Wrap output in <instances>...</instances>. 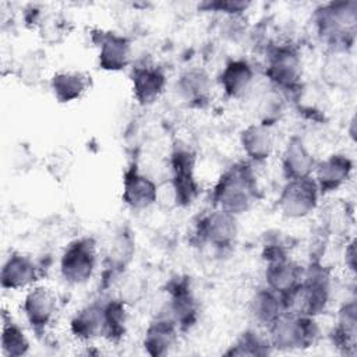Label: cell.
Masks as SVG:
<instances>
[{
  "label": "cell",
  "mask_w": 357,
  "mask_h": 357,
  "mask_svg": "<svg viewBox=\"0 0 357 357\" xmlns=\"http://www.w3.org/2000/svg\"><path fill=\"white\" fill-rule=\"evenodd\" d=\"M261 198V188L254 165L238 160L226 167L211 191L212 208L234 216L248 212Z\"/></svg>",
  "instance_id": "obj_1"
},
{
  "label": "cell",
  "mask_w": 357,
  "mask_h": 357,
  "mask_svg": "<svg viewBox=\"0 0 357 357\" xmlns=\"http://www.w3.org/2000/svg\"><path fill=\"white\" fill-rule=\"evenodd\" d=\"M317 36L328 52L349 53L357 32V1L337 0L318 6L312 14Z\"/></svg>",
  "instance_id": "obj_2"
},
{
  "label": "cell",
  "mask_w": 357,
  "mask_h": 357,
  "mask_svg": "<svg viewBox=\"0 0 357 357\" xmlns=\"http://www.w3.org/2000/svg\"><path fill=\"white\" fill-rule=\"evenodd\" d=\"M332 298V273L318 259L304 268V275L298 289L283 301L284 312L304 314L310 317H318L324 314Z\"/></svg>",
  "instance_id": "obj_3"
},
{
  "label": "cell",
  "mask_w": 357,
  "mask_h": 357,
  "mask_svg": "<svg viewBox=\"0 0 357 357\" xmlns=\"http://www.w3.org/2000/svg\"><path fill=\"white\" fill-rule=\"evenodd\" d=\"M264 74L271 86L279 93L296 98L303 88V57L300 49L291 42L268 46Z\"/></svg>",
  "instance_id": "obj_4"
},
{
  "label": "cell",
  "mask_w": 357,
  "mask_h": 357,
  "mask_svg": "<svg viewBox=\"0 0 357 357\" xmlns=\"http://www.w3.org/2000/svg\"><path fill=\"white\" fill-rule=\"evenodd\" d=\"M319 333L315 317L296 312H284L266 329L273 351L307 350L318 342Z\"/></svg>",
  "instance_id": "obj_5"
},
{
  "label": "cell",
  "mask_w": 357,
  "mask_h": 357,
  "mask_svg": "<svg viewBox=\"0 0 357 357\" xmlns=\"http://www.w3.org/2000/svg\"><path fill=\"white\" fill-rule=\"evenodd\" d=\"M98 266V244L91 236L71 240L60 255L59 271L61 279L70 286L88 283Z\"/></svg>",
  "instance_id": "obj_6"
},
{
  "label": "cell",
  "mask_w": 357,
  "mask_h": 357,
  "mask_svg": "<svg viewBox=\"0 0 357 357\" xmlns=\"http://www.w3.org/2000/svg\"><path fill=\"white\" fill-rule=\"evenodd\" d=\"M194 231L199 244L209 245L218 252H227L234 247L238 237L237 216L212 208L197 219Z\"/></svg>",
  "instance_id": "obj_7"
},
{
  "label": "cell",
  "mask_w": 357,
  "mask_h": 357,
  "mask_svg": "<svg viewBox=\"0 0 357 357\" xmlns=\"http://www.w3.org/2000/svg\"><path fill=\"white\" fill-rule=\"evenodd\" d=\"M166 304L160 312L170 317L181 333L191 331L199 318V303L185 275L170 279L166 284Z\"/></svg>",
  "instance_id": "obj_8"
},
{
  "label": "cell",
  "mask_w": 357,
  "mask_h": 357,
  "mask_svg": "<svg viewBox=\"0 0 357 357\" xmlns=\"http://www.w3.org/2000/svg\"><path fill=\"white\" fill-rule=\"evenodd\" d=\"M169 165L174 204L180 208H187L195 202L201 191L195 176V153L188 148L177 146L170 153Z\"/></svg>",
  "instance_id": "obj_9"
},
{
  "label": "cell",
  "mask_w": 357,
  "mask_h": 357,
  "mask_svg": "<svg viewBox=\"0 0 357 357\" xmlns=\"http://www.w3.org/2000/svg\"><path fill=\"white\" fill-rule=\"evenodd\" d=\"M319 190L312 176L304 178L286 180L279 197L278 208L284 218L304 219L310 216L319 204Z\"/></svg>",
  "instance_id": "obj_10"
},
{
  "label": "cell",
  "mask_w": 357,
  "mask_h": 357,
  "mask_svg": "<svg viewBox=\"0 0 357 357\" xmlns=\"http://www.w3.org/2000/svg\"><path fill=\"white\" fill-rule=\"evenodd\" d=\"M21 311L31 331L36 336H42L57 317L59 297L52 287L36 283L26 290Z\"/></svg>",
  "instance_id": "obj_11"
},
{
  "label": "cell",
  "mask_w": 357,
  "mask_h": 357,
  "mask_svg": "<svg viewBox=\"0 0 357 357\" xmlns=\"http://www.w3.org/2000/svg\"><path fill=\"white\" fill-rule=\"evenodd\" d=\"M91 39L98 47V67L102 71L119 73L131 64L132 43L128 36L114 31L93 29Z\"/></svg>",
  "instance_id": "obj_12"
},
{
  "label": "cell",
  "mask_w": 357,
  "mask_h": 357,
  "mask_svg": "<svg viewBox=\"0 0 357 357\" xmlns=\"http://www.w3.org/2000/svg\"><path fill=\"white\" fill-rule=\"evenodd\" d=\"M130 82L132 98L139 106L146 107L165 93L167 77L165 70L153 63H138L131 67Z\"/></svg>",
  "instance_id": "obj_13"
},
{
  "label": "cell",
  "mask_w": 357,
  "mask_h": 357,
  "mask_svg": "<svg viewBox=\"0 0 357 357\" xmlns=\"http://www.w3.org/2000/svg\"><path fill=\"white\" fill-rule=\"evenodd\" d=\"M40 268L31 255L22 251H11L0 269V286L3 290L29 289L38 283Z\"/></svg>",
  "instance_id": "obj_14"
},
{
  "label": "cell",
  "mask_w": 357,
  "mask_h": 357,
  "mask_svg": "<svg viewBox=\"0 0 357 357\" xmlns=\"http://www.w3.org/2000/svg\"><path fill=\"white\" fill-rule=\"evenodd\" d=\"M158 185L132 163L124 170L121 201L132 211H145L158 201Z\"/></svg>",
  "instance_id": "obj_15"
},
{
  "label": "cell",
  "mask_w": 357,
  "mask_h": 357,
  "mask_svg": "<svg viewBox=\"0 0 357 357\" xmlns=\"http://www.w3.org/2000/svg\"><path fill=\"white\" fill-rule=\"evenodd\" d=\"M354 170V162L346 153H332L318 160L312 173L321 197L340 190L350 178Z\"/></svg>",
  "instance_id": "obj_16"
},
{
  "label": "cell",
  "mask_w": 357,
  "mask_h": 357,
  "mask_svg": "<svg viewBox=\"0 0 357 357\" xmlns=\"http://www.w3.org/2000/svg\"><path fill=\"white\" fill-rule=\"evenodd\" d=\"M178 98L191 109H205L212 99V79L202 67H188L176 81Z\"/></svg>",
  "instance_id": "obj_17"
},
{
  "label": "cell",
  "mask_w": 357,
  "mask_h": 357,
  "mask_svg": "<svg viewBox=\"0 0 357 357\" xmlns=\"http://www.w3.org/2000/svg\"><path fill=\"white\" fill-rule=\"evenodd\" d=\"M255 70L245 59H230L218 75V84L223 95L230 100L245 98L254 85Z\"/></svg>",
  "instance_id": "obj_18"
},
{
  "label": "cell",
  "mask_w": 357,
  "mask_h": 357,
  "mask_svg": "<svg viewBox=\"0 0 357 357\" xmlns=\"http://www.w3.org/2000/svg\"><path fill=\"white\" fill-rule=\"evenodd\" d=\"M303 275L304 266L293 261L290 257L265 264V286L278 293L282 298V303L298 289L303 280Z\"/></svg>",
  "instance_id": "obj_19"
},
{
  "label": "cell",
  "mask_w": 357,
  "mask_h": 357,
  "mask_svg": "<svg viewBox=\"0 0 357 357\" xmlns=\"http://www.w3.org/2000/svg\"><path fill=\"white\" fill-rule=\"evenodd\" d=\"M180 329L177 324L163 312H159L146 326L142 347L151 357L169 354L178 342Z\"/></svg>",
  "instance_id": "obj_20"
},
{
  "label": "cell",
  "mask_w": 357,
  "mask_h": 357,
  "mask_svg": "<svg viewBox=\"0 0 357 357\" xmlns=\"http://www.w3.org/2000/svg\"><path fill=\"white\" fill-rule=\"evenodd\" d=\"M317 159L300 135H291L282 152L280 167L284 180L304 178L314 173Z\"/></svg>",
  "instance_id": "obj_21"
},
{
  "label": "cell",
  "mask_w": 357,
  "mask_h": 357,
  "mask_svg": "<svg viewBox=\"0 0 357 357\" xmlns=\"http://www.w3.org/2000/svg\"><path fill=\"white\" fill-rule=\"evenodd\" d=\"M134 238L127 229L120 230L109 247L102 272V287H110L128 266L134 255Z\"/></svg>",
  "instance_id": "obj_22"
},
{
  "label": "cell",
  "mask_w": 357,
  "mask_h": 357,
  "mask_svg": "<svg viewBox=\"0 0 357 357\" xmlns=\"http://www.w3.org/2000/svg\"><path fill=\"white\" fill-rule=\"evenodd\" d=\"M333 347L346 356L357 350V304L356 298L346 300L337 310L336 322L329 333Z\"/></svg>",
  "instance_id": "obj_23"
},
{
  "label": "cell",
  "mask_w": 357,
  "mask_h": 357,
  "mask_svg": "<svg viewBox=\"0 0 357 357\" xmlns=\"http://www.w3.org/2000/svg\"><path fill=\"white\" fill-rule=\"evenodd\" d=\"M240 146L245 160L252 165L266 163L275 151V138L271 127L261 123H251L240 132Z\"/></svg>",
  "instance_id": "obj_24"
},
{
  "label": "cell",
  "mask_w": 357,
  "mask_h": 357,
  "mask_svg": "<svg viewBox=\"0 0 357 357\" xmlns=\"http://www.w3.org/2000/svg\"><path fill=\"white\" fill-rule=\"evenodd\" d=\"M92 86V77L84 70H59L50 78V89L61 105L79 100Z\"/></svg>",
  "instance_id": "obj_25"
},
{
  "label": "cell",
  "mask_w": 357,
  "mask_h": 357,
  "mask_svg": "<svg viewBox=\"0 0 357 357\" xmlns=\"http://www.w3.org/2000/svg\"><path fill=\"white\" fill-rule=\"evenodd\" d=\"M68 328L71 336L81 343H91L102 337L103 300L91 301L77 310L70 319Z\"/></svg>",
  "instance_id": "obj_26"
},
{
  "label": "cell",
  "mask_w": 357,
  "mask_h": 357,
  "mask_svg": "<svg viewBox=\"0 0 357 357\" xmlns=\"http://www.w3.org/2000/svg\"><path fill=\"white\" fill-rule=\"evenodd\" d=\"M250 311L254 321L265 331L284 314L282 298L265 284L258 287L250 298Z\"/></svg>",
  "instance_id": "obj_27"
},
{
  "label": "cell",
  "mask_w": 357,
  "mask_h": 357,
  "mask_svg": "<svg viewBox=\"0 0 357 357\" xmlns=\"http://www.w3.org/2000/svg\"><path fill=\"white\" fill-rule=\"evenodd\" d=\"M127 303H124L120 297L103 300L102 339H105L110 344H119L127 335Z\"/></svg>",
  "instance_id": "obj_28"
},
{
  "label": "cell",
  "mask_w": 357,
  "mask_h": 357,
  "mask_svg": "<svg viewBox=\"0 0 357 357\" xmlns=\"http://www.w3.org/2000/svg\"><path fill=\"white\" fill-rule=\"evenodd\" d=\"M0 346L4 357H22L26 356L31 349V342L24 329L6 310L1 312Z\"/></svg>",
  "instance_id": "obj_29"
},
{
  "label": "cell",
  "mask_w": 357,
  "mask_h": 357,
  "mask_svg": "<svg viewBox=\"0 0 357 357\" xmlns=\"http://www.w3.org/2000/svg\"><path fill=\"white\" fill-rule=\"evenodd\" d=\"M273 353L266 335L255 329H245L223 353L225 356H268Z\"/></svg>",
  "instance_id": "obj_30"
},
{
  "label": "cell",
  "mask_w": 357,
  "mask_h": 357,
  "mask_svg": "<svg viewBox=\"0 0 357 357\" xmlns=\"http://www.w3.org/2000/svg\"><path fill=\"white\" fill-rule=\"evenodd\" d=\"M346 53H337V52H329L322 70H324V75L325 79L335 85V86H340L342 84H344L349 78H351L350 75V67L346 63L344 59H342V56Z\"/></svg>",
  "instance_id": "obj_31"
},
{
  "label": "cell",
  "mask_w": 357,
  "mask_h": 357,
  "mask_svg": "<svg viewBox=\"0 0 357 357\" xmlns=\"http://www.w3.org/2000/svg\"><path fill=\"white\" fill-rule=\"evenodd\" d=\"M66 18L61 14H43L38 28L43 40L49 43L61 42L67 33V24Z\"/></svg>",
  "instance_id": "obj_32"
},
{
  "label": "cell",
  "mask_w": 357,
  "mask_h": 357,
  "mask_svg": "<svg viewBox=\"0 0 357 357\" xmlns=\"http://www.w3.org/2000/svg\"><path fill=\"white\" fill-rule=\"evenodd\" d=\"M273 89V88H272ZM283 114V100L280 93L273 89L268 96H265L259 105V121L264 126L272 127Z\"/></svg>",
  "instance_id": "obj_33"
},
{
  "label": "cell",
  "mask_w": 357,
  "mask_h": 357,
  "mask_svg": "<svg viewBox=\"0 0 357 357\" xmlns=\"http://www.w3.org/2000/svg\"><path fill=\"white\" fill-rule=\"evenodd\" d=\"M251 3L241 0H215V1H204L199 4V10L209 13H219L225 17H236L244 15Z\"/></svg>",
  "instance_id": "obj_34"
},
{
  "label": "cell",
  "mask_w": 357,
  "mask_h": 357,
  "mask_svg": "<svg viewBox=\"0 0 357 357\" xmlns=\"http://www.w3.org/2000/svg\"><path fill=\"white\" fill-rule=\"evenodd\" d=\"M344 264H346L347 269L354 273V271H356V241H354V238L350 240V243L346 245Z\"/></svg>",
  "instance_id": "obj_35"
}]
</instances>
